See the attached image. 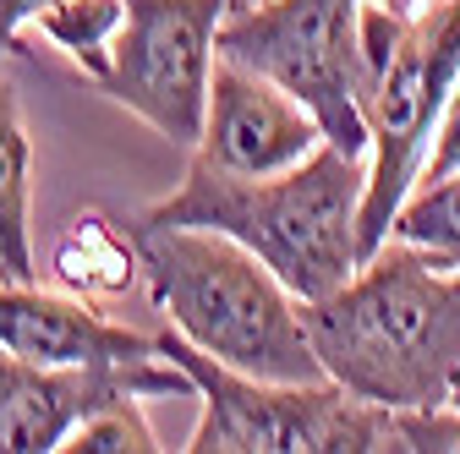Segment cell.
Wrapping results in <instances>:
<instances>
[{
  "mask_svg": "<svg viewBox=\"0 0 460 454\" xmlns=\"http://www.w3.org/2000/svg\"><path fill=\"white\" fill-rule=\"evenodd\" d=\"M323 372L373 406H449L460 383V268L384 241L334 296L302 301Z\"/></svg>",
  "mask_w": 460,
  "mask_h": 454,
  "instance_id": "obj_1",
  "label": "cell"
},
{
  "mask_svg": "<svg viewBox=\"0 0 460 454\" xmlns=\"http://www.w3.org/2000/svg\"><path fill=\"white\" fill-rule=\"evenodd\" d=\"M362 153L323 143L313 159L279 176H230V170L192 159L181 187L137 219L225 231L252 247L302 301H323L362 268Z\"/></svg>",
  "mask_w": 460,
  "mask_h": 454,
  "instance_id": "obj_2",
  "label": "cell"
},
{
  "mask_svg": "<svg viewBox=\"0 0 460 454\" xmlns=\"http://www.w3.org/2000/svg\"><path fill=\"white\" fill-rule=\"evenodd\" d=\"M143 252L148 301L159 318L192 339L214 362L274 378V383H323V362L302 318V296L236 236L203 224H148L127 219Z\"/></svg>",
  "mask_w": 460,
  "mask_h": 454,
  "instance_id": "obj_3",
  "label": "cell"
},
{
  "mask_svg": "<svg viewBox=\"0 0 460 454\" xmlns=\"http://www.w3.org/2000/svg\"><path fill=\"white\" fill-rule=\"evenodd\" d=\"M159 351L176 362L203 416L187 438L192 454H394V406L323 383H274L214 362L176 328L159 334Z\"/></svg>",
  "mask_w": 460,
  "mask_h": 454,
  "instance_id": "obj_4",
  "label": "cell"
},
{
  "mask_svg": "<svg viewBox=\"0 0 460 454\" xmlns=\"http://www.w3.org/2000/svg\"><path fill=\"white\" fill-rule=\"evenodd\" d=\"M460 83V0H428L394 33L389 61L367 88V197H362V263L389 241L394 214L422 181L438 116Z\"/></svg>",
  "mask_w": 460,
  "mask_h": 454,
  "instance_id": "obj_5",
  "label": "cell"
},
{
  "mask_svg": "<svg viewBox=\"0 0 460 454\" xmlns=\"http://www.w3.org/2000/svg\"><path fill=\"white\" fill-rule=\"evenodd\" d=\"M362 6L367 0H258L225 12L214 49L296 93L345 153H367L362 116Z\"/></svg>",
  "mask_w": 460,
  "mask_h": 454,
  "instance_id": "obj_6",
  "label": "cell"
},
{
  "mask_svg": "<svg viewBox=\"0 0 460 454\" xmlns=\"http://www.w3.org/2000/svg\"><path fill=\"white\" fill-rule=\"evenodd\" d=\"M225 12L230 0H127V22L110 49L99 93L132 109L159 137L198 148Z\"/></svg>",
  "mask_w": 460,
  "mask_h": 454,
  "instance_id": "obj_7",
  "label": "cell"
},
{
  "mask_svg": "<svg viewBox=\"0 0 460 454\" xmlns=\"http://www.w3.org/2000/svg\"><path fill=\"white\" fill-rule=\"evenodd\" d=\"M110 394H198L164 351L132 367H44L0 351V454H49Z\"/></svg>",
  "mask_w": 460,
  "mask_h": 454,
  "instance_id": "obj_8",
  "label": "cell"
},
{
  "mask_svg": "<svg viewBox=\"0 0 460 454\" xmlns=\"http://www.w3.org/2000/svg\"><path fill=\"white\" fill-rule=\"evenodd\" d=\"M323 121L313 109L285 93L274 77L242 66V61H214L208 77V116L192 159L230 170V176H279L323 148Z\"/></svg>",
  "mask_w": 460,
  "mask_h": 454,
  "instance_id": "obj_9",
  "label": "cell"
},
{
  "mask_svg": "<svg viewBox=\"0 0 460 454\" xmlns=\"http://www.w3.org/2000/svg\"><path fill=\"white\" fill-rule=\"evenodd\" d=\"M0 351L44 367H132L159 356V334L110 323L77 291H39L33 279H0Z\"/></svg>",
  "mask_w": 460,
  "mask_h": 454,
  "instance_id": "obj_10",
  "label": "cell"
},
{
  "mask_svg": "<svg viewBox=\"0 0 460 454\" xmlns=\"http://www.w3.org/2000/svg\"><path fill=\"white\" fill-rule=\"evenodd\" d=\"M137 274H143V252L132 231L104 214H77L61 231V241H55V279L88 301L127 296Z\"/></svg>",
  "mask_w": 460,
  "mask_h": 454,
  "instance_id": "obj_11",
  "label": "cell"
},
{
  "mask_svg": "<svg viewBox=\"0 0 460 454\" xmlns=\"http://www.w3.org/2000/svg\"><path fill=\"white\" fill-rule=\"evenodd\" d=\"M0 263L6 279H33V137L6 83H0Z\"/></svg>",
  "mask_w": 460,
  "mask_h": 454,
  "instance_id": "obj_12",
  "label": "cell"
},
{
  "mask_svg": "<svg viewBox=\"0 0 460 454\" xmlns=\"http://www.w3.org/2000/svg\"><path fill=\"white\" fill-rule=\"evenodd\" d=\"M121 22H127V0H55L49 12L33 17V33H44L66 61L83 66L88 83H99L115 39H121Z\"/></svg>",
  "mask_w": 460,
  "mask_h": 454,
  "instance_id": "obj_13",
  "label": "cell"
},
{
  "mask_svg": "<svg viewBox=\"0 0 460 454\" xmlns=\"http://www.w3.org/2000/svg\"><path fill=\"white\" fill-rule=\"evenodd\" d=\"M389 236L411 241V247H422V252H433V258L460 268V170L444 176V181H422L406 197V208L394 214Z\"/></svg>",
  "mask_w": 460,
  "mask_h": 454,
  "instance_id": "obj_14",
  "label": "cell"
},
{
  "mask_svg": "<svg viewBox=\"0 0 460 454\" xmlns=\"http://www.w3.org/2000/svg\"><path fill=\"white\" fill-rule=\"evenodd\" d=\"M66 454H159V432L143 411V394H110L99 411H88L72 438L61 443Z\"/></svg>",
  "mask_w": 460,
  "mask_h": 454,
  "instance_id": "obj_15",
  "label": "cell"
},
{
  "mask_svg": "<svg viewBox=\"0 0 460 454\" xmlns=\"http://www.w3.org/2000/svg\"><path fill=\"white\" fill-rule=\"evenodd\" d=\"M455 170H460V83H455L444 116H438V132H433V148H428V164H422V181H444V176H455Z\"/></svg>",
  "mask_w": 460,
  "mask_h": 454,
  "instance_id": "obj_16",
  "label": "cell"
},
{
  "mask_svg": "<svg viewBox=\"0 0 460 454\" xmlns=\"http://www.w3.org/2000/svg\"><path fill=\"white\" fill-rule=\"evenodd\" d=\"M49 6L55 0H0V55H6L22 39V28H33V17L49 12Z\"/></svg>",
  "mask_w": 460,
  "mask_h": 454,
  "instance_id": "obj_17",
  "label": "cell"
},
{
  "mask_svg": "<svg viewBox=\"0 0 460 454\" xmlns=\"http://www.w3.org/2000/svg\"><path fill=\"white\" fill-rule=\"evenodd\" d=\"M378 6H389V12H400V17H411V12L428 6V0H378Z\"/></svg>",
  "mask_w": 460,
  "mask_h": 454,
  "instance_id": "obj_18",
  "label": "cell"
},
{
  "mask_svg": "<svg viewBox=\"0 0 460 454\" xmlns=\"http://www.w3.org/2000/svg\"><path fill=\"white\" fill-rule=\"evenodd\" d=\"M449 406H455V411H460V383H455V394H449Z\"/></svg>",
  "mask_w": 460,
  "mask_h": 454,
  "instance_id": "obj_19",
  "label": "cell"
},
{
  "mask_svg": "<svg viewBox=\"0 0 460 454\" xmlns=\"http://www.w3.org/2000/svg\"><path fill=\"white\" fill-rule=\"evenodd\" d=\"M0 279H6V263H0Z\"/></svg>",
  "mask_w": 460,
  "mask_h": 454,
  "instance_id": "obj_20",
  "label": "cell"
}]
</instances>
